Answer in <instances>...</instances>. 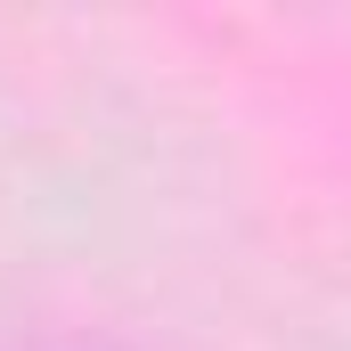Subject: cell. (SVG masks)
Wrapping results in <instances>:
<instances>
[{"label": "cell", "mask_w": 351, "mask_h": 351, "mask_svg": "<svg viewBox=\"0 0 351 351\" xmlns=\"http://www.w3.org/2000/svg\"><path fill=\"white\" fill-rule=\"evenodd\" d=\"M66 351H106V343H66Z\"/></svg>", "instance_id": "1"}]
</instances>
